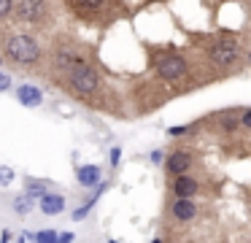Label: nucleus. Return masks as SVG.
Masks as SVG:
<instances>
[{
  "mask_svg": "<svg viewBox=\"0 0 251 243\" xmlns=\"http://www.w3.org/2000/svg\"><path fill=\"white\" fill-rule=\"evenodd\" d=\"M14 97H17V103H19V106H25V108H38V106H44V92H41L38 86H33V84L17 86Z\"/></svg>",
  "mask_w": 251,
  "mask_h": 243,
  "instance_id": "3",
  "label": "nucleus"
},
{
  "mask_svg": "<svg viewBox=\"0 0 251 243\" xmlns=\"http://www.w3.org/2000/svg\"><path fill=\"white\" fill-rule=\"evenodd\" d=\"M14 178H17V173H14V167L8 165H0V187H11Z\"/></svg>",
  "mask_w": 251,
  "mask_h": 243,
  "instance_id": "13",
  "label": "nucleus"
},
{
  "mask_svg": "<svg viewBox=\"0 0 251 243\" xmlns=\"http://www.w3.org/2000/svg\"><path fill=\"white\" fill-rule=\"evenodd\" d=\"M17 16H19V19H25V22L41 19V16H44V3H41V0H19Z\"/></svg>",
  "mask_w": 251,
  "mask_h": 243,
  "instance_id": "5",
  "label": "nucleus"
},
{
  "mask_svg": "<svg viewBox=\"0 0 251 243\" xmlns=\"http://www.w3.org/2000/svg\"><path fill=\"white\" fill-rule=\"evenodd\" d=\"M195 214H197V205L192 203V197H178L173 203V216L178 221H189V219H195Z\"/></svg>",
  "mask_w": 251,
  "mask_h": 243,
  "instance_id": "8",
  "label": "nucleus"
},
{
  "mask_svg": "<svg viewBox=\"0 0 251 243\" xmlns=\"http://www.w3.org/2000/svg\"><path fill=\"white\" fill-rule=\"evenodd\" d=\"M192 165V157L186 154V151H176V154H170V160H168V170L170 173H186V167Z\"/></svg>",
  "mask_w": 251,
  "mask_h": 243,
  "instance_id": "10",
  "label": "nucleus"
},
{
  "mask_svg": "<svg viewBox=\"0 0 251 243\" xmlns=\"http://www.w3.org/2000/svg\"><path fill=\"white\" fill-rule=\"evenodd\" d=\"M27 194H30V197H44V194H46V184L44 181H33L27 187Z\"/></svg>",
  "mask_w": 251,
  "mask_h": 243,
  "instance_id": "14",
  "label": "nucleus"
},
{
  "mask_svg": "<svg viewBox=\"0 0 251 243\" xmlns=\"http://www.w3.org/2000/svg\"><path fill=\"white\" fill-rule=\"evenodd\" d=\"M8 11H11V0H0V19H3Z\"/></svg>",
  "mask_w": 251,
  "mask_h": 243,
  "instance_id": "21",
  "label": "nucleus"
},
{
  "mask_svg": "<svg viewBox=\"0 0 251 243\" xmlns=\"http://www.w3.org/2000/svg\"><path fill=\"white\" fill-rule=\"evenodd\" d=\"M76 178L81 187H100V178H103V173H100L98 165H81L76 170Z\"/></svg>",
  "mask_w": 251,
  "mask_h": 243,
  "instance_id": "6",
  "label": "nucleus"
},
{
  "mask_svg": "<svg viewBox=\"0 0 251 243\" xmlns=\"http://www.w3.org/2000/svg\"><path fill=\"white\" fill-rule=\"evenodd\" d=\"M157 73L162 76V79H181V76L186 73V62L181 57H165V59H159V65H157Z\"/></svg>",
  "mask_w": 251,
  "mask_h": 243,
  "instance_id": "4",
  "label": "nucleus"
},
{
  "mask_svg": "<svg viewBox=\"0 0 251 243\" xmlns=\"http://www.w3.org/2000/svg\"><path fill=\"white\" fill-rule=\"evenodd\" d=\"M173 189H176V194H178V197H192V194L197 192V181H192V178L184 176V173H178Z\"/></svg>",
  "mask_w": 251,
  "mask_h": 243,
  "instance_id": "11",
  "label": "nucleus"
},
{
  "mask_svg": "<svg viewBox=\"0 0 251 243\" xmlns=\"http://www.w3.org/2000/svg\"><path fill=\"white\" fill-rule=\"evenodd\" d=\"M8 86H11V76H8V73H0V92H6Z\"/></svg>",
  "mask_w": 251,
  "mask_h": 243,
  "instance_id": "18",
  "label": "nucleus"
},
{
  "mask_svg": "<svg viewBox=\"0 0 251 243\" xmlns=\"http://www.w3.org/2000/svg\"><path fill=\"white\" fill-rule=\"evenodd\" d=\"M186 127H170V135H184Z\"/></svg>",
  "mask_w": 251,
  "mask_h": 243,
  "instance_id": "24",
  "label": "nucleus"
},
{
  "mask_svg": "<svg viewBox=\"0 0 251 243\" xmlns=\"http://www.w3.org/2000/svg\"><path fill=\"white\" fill-rule=\"evenodd\" d=\"M240 124H243V127H251V111H243V116H240Z\"/></svg>",
  "mask_w": 251,
  "mask_h": 243,
  "instance_id": "23",
  "label": "nucleus"
},
{
  "mask_svg": "<svg viewBox=\"0 0 251 243\" xmlns=\"http://www.w3.org/2000/svg\"><path fill=\"white\" fill-rule=\"evenodd\" d=\"M35 241H57V232H38Z\"/></svg>",
  "mask_w": 251,
  "mask_h": 243,
  "instance_id": "20",
  "label": "nucleus"
},
{
  "mask_svg": "<svg viewBox=\"0 0 251 243\" xmlns=\"http://www.w3.org/2000/svg\"><path fill=\"white\" fill-rule=\"evenodd\" d=\"M6 54L14 62H35L38 59V43L30 35H17L6 43Z\"/></svg>",
  "mask_w": 251,
  "mask_h": 243,
  "instance_id": "1",
  "label": "nucleus"
},
{
  "mask_svg": "<svg viewBox=\"0 0 251 243\" xmlns=\"http://www.w3.org/2000/svg\"><path fill=\"white\" fill-rule=\"evenodd\" d=\"M60 65H81V57H76V54H62Z\"/></svg>",
  "mask_w": 251,
  "mask_h": 243,
  "instance_id": "16",
  "label": "nucleus"
},
{
  "mask_svg": "<svg viewBox=\"0 0 251 243\" xmlns=\"http://www.w3.org/2000/svg\"><path fill=\"white\" fill-rule=\"evenodd\" d=\"M222 127H224V130H235V127H238V119H235L232 113H229V116H224V119H222Z\"/></svg>",
  "mask_w": 251,
  "mask_h": 243,
  "instance_id": "17",
  "label": "nucleus"
},
{
  "mask_svg": "<svg viewBox=\"0 0 251 243\" xmlns=\"http://www.w3.org/2000/svg\"><path fill=\"white\" fill-rule=\"evenodd\" d=\"M122 160V149H111V165H119Z\"/></svg>",
  "mask_w": 251,
  "mask_h": 243,
  "instance_id": "22",
  "label": "nucleus"
},
{
  "mask_svg": "<svg viewBox=\"0 0 251 243\" xmlns=\"http://www.w3.org/2000/svg\"><path fill=\"white\" fill-rule=\"evenodd\" d=\"M78 5H84V8H98L100 3H103V0H76Z\"/></svg>",
  "mask_w": 251,
  "mask_h": 243,
  "instance_id": "19",
  "label": "nucleus"
},
{
  "mask_svg": "<svg viewBox=\"0 0 251 243\" xmlns=\"http://www.w3.org/2000/svg\"><path fill=\"white\" fill-rule=\"evenodd\" d=\"M92 205H95V197L89 200L87 205H81V208H76V211H73V219H76V221H78V219H84V216H87L89 211H92Z\"/></svg>",
  "mask_w": 251,
  "mask_h": 243,
  "instance_id": "15",
  "label": "nucleus"
},
{
  "mask_svg": "<svg viewBox=\"0 0 251 243\" xmlns=\"http://www.w3.org/2000/svg\"><path fill=\"white\" fill-rule=\"evenodd\" d=\"M211 57L219 65H232L238 59V46H232V43H219V46L211 49Z\"/></svg>",
  "mask_w": 251,
  "mask_h": 243,
  "instance_id": "7",
  "label": "nucleus"
},
{
  "mask_svg": "<svg viewBox=\"0 0 251 243\" xmlns=\"http://www.w3.org/2000/svg\"><path fill=\"white\" fill-rule=\"evenodd\" d=\"M33 205H35V197H30L27 192L25 194H19V197H14V211H17V214H30V211H33Z\"/></svg>",
  "mask_w": 251,
  "mask_h": 243,
  "instance_id": "12",
  "label": "nucleus"
},
{
  "mask_svg": "<svg viewBox=\"0 0 251 243\" xmlns=\"http://www.w3.org/2000/svg\"><path fill=\"white\" fill-rule=\"evenodd\" d=\"M71 86L81 95H89V92L98 89V73L92 68H84V65H76L71 70Z\"/></svg>",
  "mask_w": 251,
  "mask_h": 243,
  "instance_id": "2",
  "label": "nucleus"
},
{
  "mask_svg": "<svg viewBox=\"0 0 251 243\" xmlns=\"http://www.w3.org/2000/svg\"><path fill=\"white\" fill-rule=\"evenodd\" d=\"M41 211H44L46 216H57L65 211V197L62 194H44L41 197Z\"/></svg>",
  "mask_w": 251,
  "mask_h": 243,
  "instance_id": "9",
  "label": "nucleus"
}]
</instances>
